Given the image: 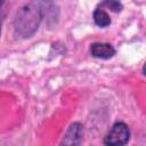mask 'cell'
<instances>
[{
  "label": "cell",
  "mask_w": 146,
  "mask_h": 146,
  "mask_svg": "<svg viewBox=\"0 0 146 146\" xmlns=\"http://www.w3.org/2000/svg\"><path fill=\"white\" fill-rule=\"evenodd\" d=\"M0 33H1V27H0Z\"/></svg>",
  "instance_id": "cell-8"
},
{
  "label": "cell",
  "mask_w": 146,
  "mask_h": 146,
  "mask_svg": "<svg viewBox=\"0 0 146 146\" xmlns=\"http://www.w3.org/2000/svg\"><path fill=\"white\" fill-rule=\"evenodd\" d=\"M94 22L97 26L99 27H106L111 24V17L110 15L102 8V7H97L94 11Z\"/></svg>",
  "instance_id": "cell-5"
},
{
  "label": "cell",
  "mask_w": 146,
  "mask_h": 146,
  "mask_svg": "<svg viewBox=\"0 0 146 146\" xmlns=\"http://www.w3.org/2000/svg\"><path fill=\"white\" fill-rule=\"evenodd\" d=\"M82 136H83V127L81 123L75 122L70 125L62 144L66 145H79L82 141Z\"/></svg>",
  "instance_id": "cell-4"
},
{
  "label": "cell",
  "mask_w": 146,
  "mask_h": 146,
  "mask_svg": "<svg viewBox=\"0 0 146 146\" xmlns=\"http://www.w3.org/2000/svg\"><path fill=\"white\" fill-rule=\"evenodd\" d=\"M55 5L50 0H34L24 6L16 16L15 32L22 38H30L38 30L42 17L55 15Z\"/></svg>",
  "instance_id": "cell-1"
},
{
  "label": "cell",
  "mask_w": 146,
  "mask_h": 146,
  "mask_svg": "<svg viewBox=\"0 0 146 146\" xmlns=\"http://www.w3.org/2000/svg\"><path fill=\"white\" fill-rule=\"evenodd\" d=\"M130 139V130L129 127L124 122H115L107 135L104 137L105 145L112 146H122L125 145Z\"/></svg>",
  "instance_id": "cell-2"
},
{
  "label": "cell",
  "mask_w": 146,
  "mask_h": 146,
  "mask_svg": "<svg viewBox=\"0 0 146 146\" xmlns=\"http://www.w3.org/2000/svg\"><path fill=\"white\" fill-rule=\"evenodd\" d=\"M3 2H5V0H0V7L3 5Z\"/></svg>",
  "instance_id": "cell-7"
},
{
  "label": "cell",
  "mask_w": 146,
  "mask_h": 146,
  "mask_svg": "<svg viewBox=\"0 0 146 146\" xmlns=\"http://www.w3.org/2000/svg\"><path fill=\"white\" fill-rule=\"evenodd\" d=\"M115 49L110 43L104 42H95L90 46V54L96 58L108 59L115 55Z\"/></svg>",
  "instance_id": "cell-3"
},
{
  "label": "cell",
  "mask_w": 146,
  "mask_h": 146,
  "mask_svg": "<svg viewBox=\"0 0 146 146\" xmlns=\"http://www.w3.org/2000/svg\"><path fill=\"white\" fill-rule=\"evenodd\" d=\"M99 6H105L107 8H111L114 13H120L122 9V5L119 0H103V2Z\"/></svg>",
  "instance_id": "cell-6"
}]
</instances>
